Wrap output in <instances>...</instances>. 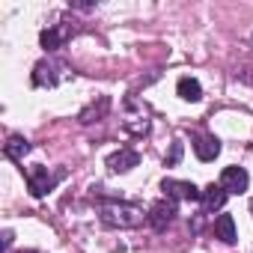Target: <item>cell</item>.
Masks as SVG:
<instances>
[{"label": "cell", "instance_id": "obj_1", "mask_svg": "<svg viewBox=\"0 0 253 253\" xmlns=\"http://www.w3.org/2000/svg\"><path fill=\"white\" fill-rule=\"evenodd\" d=\"M247 185H250V176H247L244 167H226V170L220 173V188H223L226 194H244Z\"/></svg>", "mask_w": 253, "mask_h": 253}, {"label": "cell", "instance_id": "obj_2", "mask_svg": "<svg viewBox=\"0 0 253 253\" xmlns=\"http://www.w3.org/2000/svg\"><path fill=\"white\" fill-rule=\"evenodd\" d=\"M27 188L33 197H45L54 188V176L48 173V167H30L27 170Z\"/></svg>", "mask_w": 253, "mask_h": 253}, {"label": "cell", "instance_id": "obj_3", "mask_svg": "<svg viewBox=\"0 0 253 253\" xmlns=\"http://www.w3.org/2000/svg\"><path fill=\"white\" fill-rule=\"evenodd\" d=\"M161 191L167 197H176V200H203V191L194 185V182H176V179H164Z\"/></svg>", "mask_w": 253, "mask_h": 253}, {"label": "cell", "instance_id": "obj_4", "mask_svg": "<svg viewBox=\"0 0 253 253\" xmlns=\"http://www.w3.org/2000/svg\"><path fill=\"white\" fill-rule=\"evenodd\" d=\"M137 164H140V155H137L134 149H119L116 155L107 158V167H110L113 173H125V170H131V167H137Z\"/></svg>", "mask_w": 253, "mask_h": 253}, {"label": "cell", "instance_id": "obj_5", "mask_svg": "<svg viewBox=\"0 0 253 253\" xmlns=\"http://www.w3.org/2000/svg\"><path fill=\"white\" fill-rule=\"evenodd\" d=\"M173 214H176V206L173 203H155L149 209V223L161 232V229H167V223L173 220Z\"/></svg>", "mask_w": 253, "mask_h": 253}, {"label": "cell", "instance_id": "obj_6", "mask_svg": "<svg viewBox=\"0 0 253 253\" xmlns=\"http://www.w3.org/2000/svg\"><path fill=\"white\" fill-rule=\"evenodd\" d=\"M194 152H197V158L200 161H214L217 155H220V143H217V137H197V143H194Z\"/></svg>", "mask_w": 253, "mask_h": 253}, {"label": "cell", "instance_id": "obj_7", "mask_svg": "<svg viewBox=\"0 0 253 253\" xmlns=\"http://www.w3.org/2000/svg\"><path fill=\"white\" fill-rule=\"evenodd\" d=\"M223 203H226V191H223L220 185H209V188L203 191V206H206V211H217Z\"/></svg>", "mask_w": 253, "mask_h": 253}, {"label": "cell", "instance_id": "obj_8", "mask_svg": "<svg viewBox=\"0 0 253 253\" xmlns=\"http://www.w3.org/2000/svg\"><path fill=\"white\" fill-rule=\"evenodd\" d=\"M214 235H217L220 241H226V244L235 241V220H232V214H217V220H214Z\"/></svg>", "mask_w": 253, "mask_h": 253}, {"label": "cell", "instance_id": "obj_9", "mask_svg": "<svg viewBox=\"0 0 253 253\" xmlns=\"http://www.w3.org/2000/svg\"><path fill=\"white\" fill-rule=\"evenodd\" d=\"M176 89H179V98H185V101H200L203 98V86L194 78H182Z\"/></svg>", "mask_w": 253, "mask_h": 253}, {"label": "cell", "instance_id": "obj_10", "mask_svg": "<svg viewBox=\"0 0 253 253\" xmlns=\"http://www.w3.org/2000/svg\"><path fill=\"white\" fill-rule=\"evenodd\" d=\"M3 152L9 155V158H15V161H21L27 152H30V143L27 140H21V137H9V143L3 146Z\"/></svg>", "mask_w": 253, "mask_h": 253}, {"label": "cell", "instance_id": "obj_11", "mask_svg": "<svg viewBox=\"0 0 253 253\" xmlns=\"http://www.w3.org/2000/svg\"><path fill=\"white\" fill-rule=\"evenodd\" d=\"M42 45H45L48 51L60 48V33H57V30H45V33H42Z\"/></svg>", "mask_w": 253, "mask_h": 253}, {"label": "cell", "instance_id": "obj_12", "mask_svg": "<svg viewBox=\"0 0 253 253\" xmlns=\"http://www.w3.org/2000/svg\"><path fill=\"white\" fill-rule=\"evenodd\" d=\"M182 161V143H173V152H170V158H167V167H176Z\"/></svg>", "mask_w": 253, "mask_h": 253}, {"label": "cell", "instance_id": "obj_13", "mask_svg": "<svg viewBox=\"0 0 253 253\" xmlns=\"http://www.w3.org/2000/svg\"><path fill=\"white\" fill-rule=\"evenodd\" d=\"M250 211H253V200H250Z\"/></svg>", "mask_w": 253, "mask_h": 253}]
</instances>
